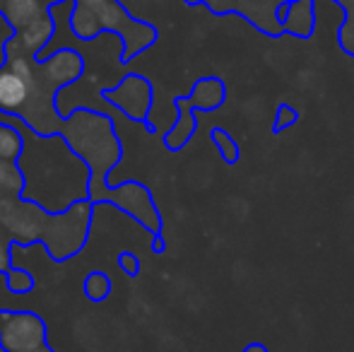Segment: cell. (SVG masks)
Masks as SVG:
<instances>
[{
  "instance_id": "obj_9",
  "label": "cell",
  "mask_w": 354,
  "mask_h": 352,
  "mask_svg": "<svg viewBox=\"0 0 354 352\" xmlns=\"http://www.w3.org/2000/svg\"><path fill=\"white\" fill-rule=\"evenodd\" d=\"M118 263H121L126 275H138V270H140V263H138V259L133 254H121Z\"/></svg>"
},
{
  "instance_id": "obj_2",
  "label": "cell",
  "mask_w": 354,
  "mask_h": 352,
  "mask_svg": "<svg viewBox=\"0 0 354 352\" xmlns=\"http://www.w3.org/2000/svg\"><path fill=\"white\" fill-rule=\"evenodd\" d=\"M29 61L24 56H10L0 68V111L15 113L29 97Z\"/></svg>"
},
{
  "instance_id": "obj_8",
  "label": "cell",
  "mask_w": 354,
  "mask_h": 352,
  "mask_svg": "<svg viewBox=\"0 0 354 352\" xmlns=\"http://www.w3.org/2000/svg\"><path fill=\"white\" fill-rule=\"evenodd\" d=\"M212 140L219 145V150H222V157L227 162H236L239 160V145L227 136V131H222V128H214V131H212Z\"/></svg>"
},
{
  "instance_id": "obj_1",
  "label": "cell",
  "mask_w": 354,
  "mask_h": 352,
  "mask_svg": "<svg viewBox=\"0 0 354 352\" xmlns=\"http://www.w3.org/2000/svg\"><path fill=\"white\" fill-rule=\"evenodd\" d=\"M0 345L8 352H56L46 343V324L32 311H5L0 319Z\"/></svg>"
},
{
  "instance_id": "obj_10",
  "label": "cell",
  "mask_w": 354,
  "mask_h": 352,
  "mask_svg": "<svg viewBox=\"0 0 354 352\" xmlns=\"http://www.w3.org/2000/svg\"><path fill=\"white\" fill-rule=\"evenodd\" d=\"M297 121V111L294 109H289V106H282L280 109V118H277V128H284V126H289V123H294Z\"/></svg>"
},
{
  "instance_id": "obj_13",
  "label": "cell",
  "mask_w": 354,
  "mask_h": 352,
  "mask_svg": "<svg viewBox=\"0 0 354 352\" xmlns=\"http://www.w3.org/2000/svg\"><path fill=\"white\" fill-rule=\"evenodd\" d=\"M3 314H5V311H0V319H3Z\"/></svg>"
},
{
  "instance_id": "obj_5",
  "label": "cell",
  "mask_w": 354,
  "mask_h": 352,
  "mask_svg": "<svg viewBox=\"0 0 354 352\" xmlns=\"http://www.w3.org/2000/svg\"><path fill=\"white\" fill-rule=\"evenodd\" d=\"M111 292V280H109L104 272L94 270L84 277V297L89 302H104Z\"/></svg>"
},
{
  "instance_id": "obj_7",
  "label": "cell",
  "mask_w": 354,
  "mask_h": 352,
  "mask_svg": "<svg viewBox=\"0 0 354 352\" xmlns=\"http://www.w3.org/2000/svg\"><path fill=\"white\" fill-rule=\"evenodd\" d=\"M8 290L12 295H27L34 290V277L24 268H10L8 270Z\"/></svg>"
},
{
  "instance_id": "obj_12",
  "label": "cell",
  "mask_w": 354,
  "mask_h": 352,
  "mask_svg": "<svg viewBox=\"0 0 354 352\" xmlns=\"http://www.w3.org/2000/svg\"><path fill=\"white\" fill-rule=\"evenodd\" d=\"M0 352H8V350H5V348H3V345H0Z\"/></svg>"
},
{
  "instance_id": "obj_3",
  "label": "cell",
  "mask_w": 354,
  "mask_h": 352,
  "mask_svg": "<svg viewBox=\"0 0 354 352\" xmlns=\"http://www.w3.org/2000/svg\"><path fill=\"white\" fill-rule=\"evenodd\" d=\"M316 24V8L313 0H292L282 17V27L294 37H308Z\"/></svg>"
},
{
  "instance_id": "obj_6",
  "label": "cell",
  "mask_w": 354,
  "mask_h": 352,
  "mask_svg": "<svg viewBox=\"0 0 354 352\" xmlns=\"http://www.w3.org/2000/svg\"><path fill=\"white\" fill-rule=\"evenodd\" d=\"M193 128H196V121H193V113L183 111L181 116H178L176 126H174V131L167 136V145L169 147H181L183 142L188 140V138L193 136Z\"/></svg>"
},
{
  "instance_id": "obj_4",
  "label": "cell",
  "mask_w": 354,
  "mask_h": 352,
  "mask_svg": "<svg viewBox=\"0 0 354 352\" xmlns=\"http://www.w3.org/2000/svg\"><path fill=\"white\" fill-rule=\"evenodd\" d=\"M188 102L198 109H217L224 102V85L219 80H201L193 87V94Z\"/></svg>"
},
{
  "instance_id": "obj_11",
  "label": "cell",
  "mask_w": 354,
  "mask_h": 352,
  "mask_svg": "<svg viewBox=\"0 0 354 352\" xmlns=\"http://www.w3.org/2000/svg\"><path fill=\"white\" fill-rule=\"evenodd\" d=\"M243 352H268L266 348H263V345L261 343H253V345H248V348L246 350H243Z\"/></svg>"
}]
</instances>
